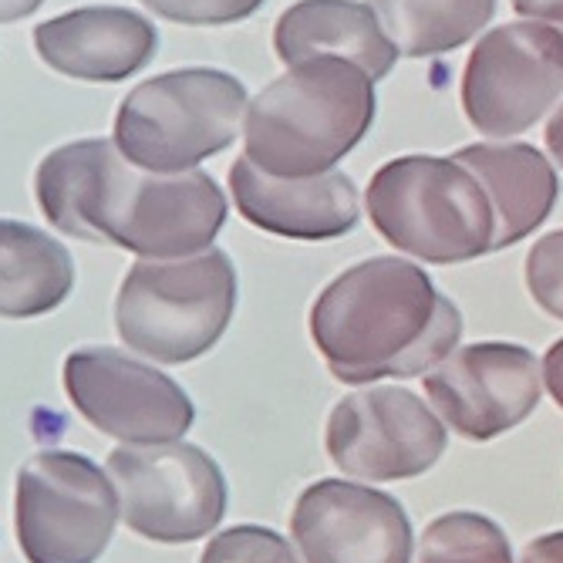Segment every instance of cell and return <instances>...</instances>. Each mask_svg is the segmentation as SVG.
<instances>
[{"mask_svg":"<svg viewBox=\"0 0 563 563\" xmlns=\"http://www.w3.org/2000/svg\"><path fill=\"white\" fill-rule=\"evenodd\" d=\"M34 196L55 230L142 261L196 257L227 223V196L213 176L139 169L115 139H81L44 156Z\"/></svg>","mask_w":563,"mask_h":563,"instance_id":"cell-1","label":"cell"},{"mask_svg":"<svg viewBox=\"0 0 563 563\" xmlns=\"http://www.w3.org/2000/svg\"><path fill=\"white\" fill-rule=\"evenodd\" d=\"M307 328L338 382L372 385L442 365L463 338V314L419 264L372 257L318 294Z\"/></svg>","mask_w":563,"mask_h":563,"instance_id":"cell-2","label":"cell"},{"mask_svg":"<svg viewBox=\"0 0 563 563\" xmlns=\"http://www.w3.org/2000/svg\"><path fill=\"white\" fill-rule=\"evenodd\" d=\"M375 81L344 58L290 65L250 101L243 156L280 179H311L362 142L375 122Z\"/></svg>","mask_w":563,"mask_h":563,"instance_id":"cell-3","label":"cell"},{"mask_svg":"<svg viewBox=\"0 0 563 563\" xmlns=\"http://www.w3.org/2000/svg\"><path fill=\"white\" fill-rule=\"evenodd\" d=\"M375 230L422 264H470L496 246L493 202L459 159L401 156L385 163L365 192Z\"/></svg>","mask_w":563,"mask_h":563,"instance_id":"cell-4","label":"cell"},{"mask_svg":"<svg viewBox=\"0 0 563 563\" xmlns=\"http://www.w3.org/2000/svg\"><path fill=\"white\" fill-rule=\"evenodd\" d=\"M236 311V267L210 246L183 261H139L115 297L125 347L159 365H186L220 344Z\"/></svg>","mask_w":563,"mask_h":563,"instance_id":"cell-5","label":"cell"},{"mask_svg":"<svg viewBox=\"0 0 563 563\" xmlns=\"http://www.w3.org/2000/svg\"><path fill=\"white\" fill-rule=\"evenodd\" d=\"M246 109V88L230 71H166L125 95L115 115V145L139 169L192 173L233 145Z\"/></svg>","mask_w":563,"mask_h":563,"instance_id":"cell-6","label":"cell"},{"mask_svg":"<svg viewBox=\"0 0 563 563\" xmlns=\"http://www.w3.org/2000/svg\"><path fill=\"white\" fill-rule=\"evenodd\" d=\"M18 543L27 563H95L112 543L119 493L88 455L44 449L18 473Z\"/></svg>","mask_w":563,"mask_h":563,"instance_id":"cell-7","label":"cell"},{"mask_svg":"<svg viewBox=\"0 0 563 563\" xmlns=\"http://www.w3.org/2000/svg\"><path fill=\"white\" fill-rule=\"evenodd\" d=\"M106 473L115 483L125 527L152 543L202 540L227 514V476L199 445H119Z\"/></svg>","mask_w":563,"mask_h":563,"instance_id":"cell-8","label":"cell"},{"mask_svg":"<svg viewBox=\"0 0 563 563\" xmlns=\"http://www.w3.org/2000/svg\"><path fill=\"white\" fill-rule=\"evenodd\" d=\"M563 91V37L533 21L483 34L463 71V112L489 139L533 129Z\"/></svg>","mask_w":563,"mask_h":563,"instance_id":"cell-9","label":"cell"},{"mask_svg":"<svg viewBox=\"0 0 563 563\" xmlns=\"http://www.w3.org/2000/svg\"><path fill=\"white\" fill-rule=\"evenodd\" d=\"M449 445L432 405L408 388H365L341 398L324 429L328 459L354 479L401 483L429 473Z\"/></svg>","mask_w":563,"mask_h":563,"instance_id":"cell-10","label":"cell"},{"mask_svg":"<svg viewBox=\"0 0 563 563\" xmlns=\"http://www.w3.org/2000/svg\"><path fill=\"white\" fill-rule=\"evenodd\" d=\"M65 391L81 419L125 445L183 442L196 419L179 382L115 347H81L68 354Z\"/></svg>","mask_w":563,"mask_h":563,"instance_id":"cell-11","label":"cell"},{"mask_svg":"<svg viewBox=\"0 0 563 563\" xmlns=\"http://www.w3.org/2000/svg\"><path fill=\"white\" fill-rule=\"evenodd\" d=\"M426 398L470 442H489L523 426L543 398V368L523 344L483 341L455 347L426 375Z\"/></svg>","mask_w":563,"mask_h":563,"instance_id":"cell-12","label":"cell"},{"mask_svg":"<svg viewBox=\"0 0 563 563\" xmlns=\"http://www.w3.org/2000/svg\"><path fill=\"white\" fill-rule=\"evenodd\" d=\"M303 563H412V520L405 506L372 486L318 479L290 514Z\"/></svg>","mask_w":563,"mask_h":563,"instance_id":"cell-13","label":"cell"},{"mask_svg":"<svg viewBox=\"0 0 563 563\" xmlns=\"http://www.w3.org/2000/svg\"><path fill=\"white\" fill-rule=\"evenodd\" d=\"M236 213L264 233L321 243L351 233L362 220L357 186L344 173L311 179H280L253 166L246 156L230 169Z\"/></svg>","mask_w":563,"mask_h":563,"instance_id":"cell-14","label":"cell"},{"mask_svg":"<svg viewBox=\"0 0 563 563\" xmlns=\"http://www.w3.org/2000/svg\"><path fill=\"white\" fill-rule=\"evenodd\" d=\"M37 58L78 81H125L159 47V31L129 8H78L34 27Z\"/></svg>","mask_w":563,"mask_h":563,"instance_id":"cell-15","label":"cell"},{"mask_svg":"<svg viewBox=\"0 0 563 563\" xmlns=\"http://www.w3.org/2000/svg\"><path fill=\"white\" fill-rule=\"evenodd\" d=\"M274 51L287 68L311 58H344L372 81H382L401 58L372 4L362 0H300L277 18Z\"/></svg>","mask_w":563,"mask_h":563,"instance_id":"cell-16","label":"cell"},{"mask_svg":"<svg viewBox=\"0 0 563 563\" xmlns=\"http://www.w3.org/2000/svg\"><path fill=\"white\" fill-rule=\"evenodd\" d=\"M452 159H459L466 169L476 173L483 183L493 213H496V246L506 250L527 240L533 230H540L556 199H560V179L553 163L540 148L523 142H476L459 148Z\"/></svg>","mask_w":563,"mask_h":563,"instance_id":"cell-17","label":"cell"},{"mask_svg":"<svg viewBox=\"0 0 563 563\" xmlns=\"http://www.w3.org/2000/svg\"><path fill=\"white\" fill-rule=\"evenodd\" d=\"M75 287L71 253L44 230L0 220V318H41Z\"/></svg>","mask_w":563,"mask_h":563,"instance_id":"cell-18","label":"cell"},{"mask_svg":"<svg viewBox=\"0 0 563 563\" xmlns=\"http://www.w3.org/2000/svg\"><path fill=\"white\" fill-rule=\"evenodd\" d=\"M401 58H439L470 44L496 14V0H368Z\"/></svg>","mask_w":563,"mask_h":563,"instance_id":"cell-19","label":"cell"},{"mask_svg":"<svg viewBox=\"0 0 563 563\" xmlns=\"http://www.w3.org/2000/svg\"><path fill=\"white\" fill-rule=\"evenodd\" d=\"M419 563H514V547L496 520L455 509L426 527Z\"/></svg>","mask_w":563,"mask_h":563,"instance_id":"cell-20","label":"cell"},{"mask_svg":"<svg viewBox=\"0 0 563 563\" xmlns=\"http://www.w3.org/2000/svg\"><path fill=\"white\" fill-rule=\"evenodd\" d=\"M199 563H297V553L277 530L240 523L213 537Z\"/></svg>","mask_w":563,"mask_h":563,"instance_id":"cell-21","label":"cell"},{"mask_svg":"<svg viewBox=\"0 0 563 563\" xmlns=\"http://www.w3.org/2000/svg\"><path fill=\"white\" fill-rule=\"evenodd\" d=\"M523 277L540 311L563 321V230H553L533 243Z\"/></svg>","mask_w":563,"mask_h":563,"instance_id":"cell-22","label":"cell"},{"mask_svg":"<svg viewBox=\"0 0 563 563\" xmlns=\"http://www.w3.org/2000/svg\"><path fill=\"white\" fill-rule=\"evenodd\" d=\"M142 4L176 24L192 27H217V24H236L257 14L264 0H142Z\"/></svg>","mask_w":563,"mask_h":563,"instance_id":"cell-23","label":"cell"},{"mask_svg":"<svg viewBox=\"0 0 563 563\" xmlns=\"http://www.w3.org/2000/svg\"><path fill=\"white\" fill-rule=\"evenodd\" d=\"M514 11L533 24H547L563 37V0H509Z\"/></svg>","mask_w":563,"mask_h":563,"instance_id":"cell-24","label":"cell"},{"mask_svg":"<svg viewBox=\"0 0 563 563\" xmlns=\"http://www.w3.org/2000/svg\"><path fill=\"white\" fill-rule=\"evenodd\" d=\"M543 385L553 395V401L563 408V338L553 341L543 354Z\"/></svg>","mask_w":563,"mask_h":563,"instance_id":"cell-25","label":"cell"},{"mask_svg":"<svg viewBox=\"0 0 563 563\" xmlns=\"http://www.w3.org/2000/svg\"><path fill=\"white\" fill-rule=\"evenodd\" d=\"M520 563H563V530L560 533H543L533 543H527Z\"/></svg>","mask_w":563,"mask_h":563,"instance_id":"cell-26","label":"cell"},{"mask_svg":"<svg viewBox=\"0 0 563 563\" xmlns=\"http://www.w3.org/2000/svg\"><path fill=\"white\" fill-rule=\"evenodd\" d=\"M44 0H0V24H11L21 18H31Z\"/></svg>","mask_w":563,"mask_h":563,"instance_id":"cell-27","label":"cell"},{"mask_svg":"<svg viewBox=\"0 0 563 563\" xmlns=\"http://www.w3.org/2000/svg\"><path fill=\"white\" fill-rule=\"evenodd\" d=\"M547 148H550V156L556 159V166H563V106L547 122Z\"/></svg>","mask_w":563,"mask_h":563,"instance_id":"cell-28","label":"cell"}]
</instances>
